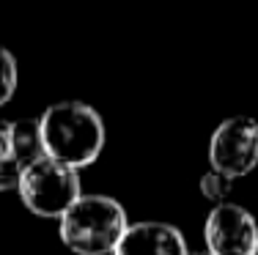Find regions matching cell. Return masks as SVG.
I'll return each mask as SVG.
<instances>
[{
	"label": "cell",
	"instance_id": "6",
	"mask_svg": "<svg viewBox=\"0 0 258 255\" xmlns=\"http://www.w3.org/2000/svg\"><path fill=\"white\" fill-rule=\"evenodd\" d=\"M113 255H187L181 230L170 222H132Z\"/></svg>",
	"mask_w": 258,
	"mask_h": 255
},
{
	"label": "cell",
	"instance_id": "9",
	"mask_svg": "<svg viewBox=\"0 0 258 255\" xmlns=\"http://www.w3.org/2000/svg\"><path fill=\"white\" fill-rule=\"evenodd\" d=\"M17 82H20V66H17V58L11 55L6 47H0V107L14 96Z\"/></svg>",
	"mask_w": 258,
	"mask_h": 255
},
{
	"label": "cell",
	"instance_id": "10",
	"mask_svg": "<svg viewBox=\"0 0 258 255\" xmlns=\"http://www.w3.org/2000/svg\"><path fill=\"white\" fill-rule=\"evenodd\" d=\"M22 173H25V167H22L20 162L14 159V156H6V159H0V192L20 190Z\"/></svg>",
	"mask_w": 258,
	"mask_h": 255
},
{
	"label": "cell",
	"instance_id": "2",
	"mask_svg": "<svg viewBox=\"0 0 258 255\" xmlns=\"http://www.w3.org/2000/svg\"><path fill=\"white\" fill-rule=\"evenodd\" d=\"M58 222L60 241L75 255H113L129 228L124 206L107 195H83Z\"/></svg>",
	"mask_w": 258,
	"mask_h": 255
},
{
	"label": "cell",
	"instance_id": "7",
	"mask_svg": "<svg viewBox=\"0 0 258 255\" xmlns=\"http://www.w3.org/2000/svg\"><path fill=\"white\" fill-rule=\"evenodd\" d=\"M11 156L22 167H30L47 156L39 118H25V121H14L11 124Z\"/></svg>",
	"mask_w": 258,
	"mask_h": 255
},
{
	"label": "cell",
	"instance_id": "13",
	"mask_svg": "<svg viewBox=\"0 0 258 255\" xmlns=\"http://www.w3.org/2000/svg\"><path fill=\"white\" fill-rule=\"evenodd\" d=\"M253 255H258V244H255V250H253Z\"/></svg>",
	"mask_w": 258,
	"mask_h": 255
},
{
	"label": "cell",
	"instance_id": "1",
	"mask_svg": "<svg viewBox=\"0 0 258 255\" xmlns=\"http://www.w3.org/2000/svg\"><path fill=\"white\" fill-rule=\"evenodd\" d=\"M44 151L55 162L69 167H88L104 148V121L85 102H55L39 118Z\"/></svg>",
	"mask_w": 258,
	"mask_h": 255
},
{
	"label": "cell",
	"instance_id": "4",
	"mask_svg": "<svg viewBox=\"0 0 258 255\" xmlns=\"http://www.w3.org/2000/svg\"><path fill=\"white\" fill-rule=\"evenodd\" d=\"M209 162H212V170L233 181L253 173L258 165V121L247 118V115L225 118L212 132Z\"/></svg>",
	"mask_w": 258,
	"mask_h": 255
},
{
	"label": "cell",
	"instance_id": "11",
	"mask_svg": "<svg viewBox=\"0 0 258 255\" xmlns=\"http://www.w3.org/2000/svg\"><path fill=\"white\" fill-rule=\"evenodd\" d=\"M11 156V124L0 121V159Z\"/></svg>",
	"mask_w": 258,
	"mask_h": 255
},
{
	"label": "cell",
	"instance_id": "8",
	"mask_svg": "<svg viewBox=\"0 0 258 255\" xmlns=\"http://www.w3.org/2000/svg\"><path fill=\"white\" fill-rule=\"evenodd\" d=\"M233 190V179L217 173V170H209V173L201 176V192H204L206 200H212L214 206L228 203V195Z\"/></svg>",
	"mask_w": 258,
	"mask_h": 255
},
{
	"label": "cell",
	"instance_id": "3",
	"mask_svg": "<svg viewBox=\"0 0 258 255\" xmlns=\"http://www.w3.org/2000/svg\"><path fill=\"white\" fill-rule=\"evenodd\" d=\"M17 192H20L22 203L28 206V211L47 217V220H60L83 198L80 170L44 156L36 165L25 167Z\"/></svg>",
	"mask_w": 258,
	"mask_h": 255
},
{
	"label": "cell",
	"instance_id": "12",
	"mask_svg": "<svg viewBox=\"0 0 258 255\" xmlns=\"http://www.w3.org/2000/svg\"><path fill=\"white\" fill-rule=\"evenodd\" d=\"M187 255H209V252H187Z\"/></svg>",
	"mask_w": 258,
	"mask_h": 255
},
{
	"label": "cell",
	"instance_id": "5",
	"mask_svg": "<svg viewBox=\"0 0 258 255\" xmlns=\"http://www.w3.org/2000/svg\"><path fill=\"white\" fill-rule=\"evenodd\" d=\"M204 236L209 255H253L258 225L247 209L236 203H220L209 211Z\"/></svg>",
	"mask_w": 258,
	"mask_h": 255
}]
</instances>
